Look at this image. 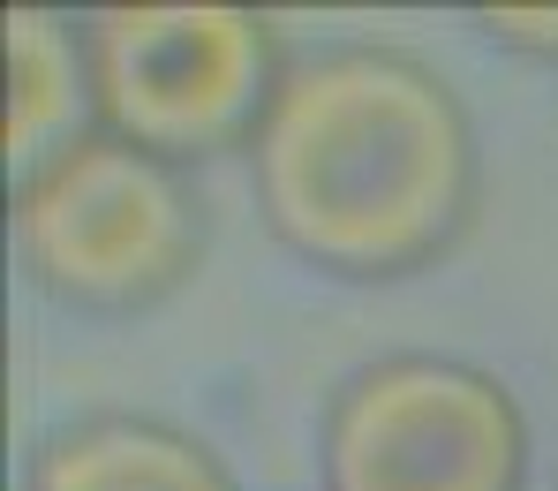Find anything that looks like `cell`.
<instances>
[{"label": "cell", "instance_id": "1", "mask_svg": "<svg viewBox=\"0 0 558 491\" xmlns=\"http://www.w3.org/2000/svg\"><path fill=\"white\" fill-rule=\"evenodd\" d=\"M250 152L272 235L340 280L430 265L475 204V129L453 84L385 46H325L279 69Z\"/></svg>", "mask_w": 558, "mask_h": 491}, {"label": "cell", "instance_id": "2", "mask_svg": "<svg viewBox=\"0 0 558 491\" xmlns=\"http://www.w3.org/2000/svg\"><path fill=\"white\" fill-rule=\"evenodd\" d=\"M15 250L38 288L84 310H144L182 288L204 227L182 175L92 129L53 167L15 182Z\"/></svg>", "mask_w": 558, "mask_h": 491}, {"label": "cell", "instance_id": "3", "mask_svg": "<svg viewBox=\"0 0 558 491\" xmlns=\"http://www.w3.org/2000/svg\"><path fill=\"white\" fill-rule=\"evenodd\" d=\"M106 136L151 159H204L257 136L272 106V31L250 8H98L84 31Z\"/></svg>", "mask_w": 558, "mask_h": 491}, {"label": "cell", "instance_id": "4", "mask_svg": "<svg viewBox=\"0 0 558 491\" xmlns=\"http://www.w3.org/2000/svg\"><path fill=\"white\" fill-rule=\"evenodd\" d=\"M529 423L490 371L453 356H385L355 371L325 423L332 491H521Z\"/></svg>", "mask_w": 558, "mask_h": 491}, {"label": "cell", "instance_id": "5", "mask_svg": "<svg viewBox=\"0 0 558 491\" xmlns=\"http://www.w3.org/2000/svg\"><path fill=\"white\" fill-rule=\"evenodd\" d=\"M31 491H234V477L189 431L151 416H92L38 446Z\"/></svg>", "mask_w": 558, "mask_h": 491}, {"label": "cell", "instance_id": "6", "mask_svg": "<svg viewBox=\"0 0 558 491\" xmlns=\"http://www.w3.org/2000/svg\"><path fill=\"white\" fill-rule=\"evenodd\" d=\"M92 61H76V38L46 8H8V167L31 182L69 144H84Z\"/></svg>", "mask_w": 558, "mask_h": 491}, {"label": "cell", "instance_id": "7", "mask_svg": "<svg viewBox=\"0 0 558 491\" xmlns=\"http://www.w3.org/2000/svg\"><path fill=\"white\" fill-rule=\"evenodd\" d=\"M483 23L498 38H521V46H551L558 53V8H483Z\"/></svg>", "mask_w": 558, "mask_h": 491}]
</instances>
